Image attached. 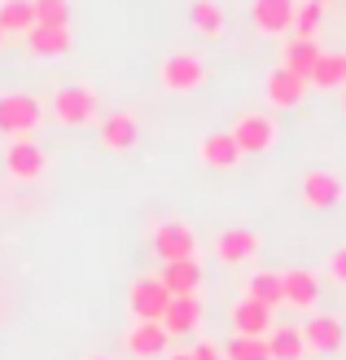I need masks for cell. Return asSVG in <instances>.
Here are the masks:
<instances>
[{
  "mask_svg": "<svg viewBox=\"0 0 346 360\" xmlns=\"http://www.w3.org/2000/svg\"><path fill=\"white\" fill-rule=\"evenodd\" d=\"M40 123V101L27 93H0V132L5 136H31Z\"/></svg>",
  "mask_w": 346,
  "mask_h": 360,
  "instance_id": "obj_1",
  "label": "cell"
},
{
  "mask_svg": "<svg viewBox=\"0 0 346 360\" xmlns=\"http://www.w3.org/2000/svg\"><path fill=\"white\" fill-rule=\"evenodd\" d=\"M158 79H162V88H171V93H193V88L206 84V62L193 58V53H171V58L158 66Z\"/></svg>",
  "mask_w": 346,
  "mask_h": 360,
  "instance_id": "obj_2",
  "label": "cell"
},
{
  "mask_svg": "<svg viewBox=\"0 0 346 360\" xmlns=\"http://www.w3.org/2000/svg\"><path fill=\"white\" fill-rule=\"evenodd\" d=\"M53 115H58V123H66V128H84V123L97 119V93L93 88H58Z\"/></svg>",
  "mask_w": 346,
  "mask_h": 360,
  "instance_id": "obj_3",
  "label": "cell"
},
{
  "mask_svg": "<svg viewBox=\"0 0 346 360\" xmlns=\"http://www.w3.org/2000/svg\"><path fill=\"white\" fill-rule=\"evenodd\" d=\"M228 132H232L241 154H263V150H272V141H277V128H272L267 115H241Z\"/></svg>",
  "mask_w": 346,
  "mask_h": 360,
  "instance_id": "obj_4",
  "label": "cell"
},
{
  "mask_svg": "<svg viewBox=\"0 0 346 360\" xmlns=\"http://www.w3.org/2000/svg\"><path fill=\"white\" fill-rule=\"evenodd\" d=\"M154 250H158V259H162V264H167V259H189L193 250H197V238H193V229H189V224L167 220V224H158V229H154Z\"/></svg>",
  "mask_w": 346,
  "mask_h": 360,
  "instance_id": "obj_5",
  "label": "cell"
},
{
  "mask_svg": "<svg viewBox=\"0 0 346 360\" xmlns=\"http://www.w3.org/2000/svg\"><path fill=\"white\" fill-rule=\"evenodd\" d=\"M167 303H171V295H167V285H162L158 277H140L132 285V316L136 321H162Z\"/></svg>",
  "mask_w": 346,
  "mask_h": 360,
  "instance_id": "obj_6",
  "label": "cell"
},
{
  "mask_svg": "<svg viewBox=\"0 0 346 360\" xmlns=\"http://www.w3.org/2000/svg\"><path fill=\"white\" fill-rule=\"evenodd\" d=\"M5 167L13 180H40L44 176V150L31 136H13V146L5 154Z\"/></svg>",
  "mask_w": 346,
  "mask_h": 360,
  "instance_id": "obj_7",
  "label": "cell"
},
{
  "mask_svg": "<svg viewBox=\"0 0 346 360\" xmlns=\"http://www.w3.org/2000/svg\"><path fill=\"white\" fill-rule=\"evenodd\" d=\"M302 343L312 352H320V356H333L342 347V321L329 316V312H312L307 326H302Z\"/></svg>",
  "mask_w": 346,
  "mask_h": 360,
  "instance_id": "obj_8",
  "label": "cell"
},
{
  "mask_svg": "<svg viewBox=\"0 0 346 360\" xmlns=\"http://www.w3.org/2000/svg\"><path fill=\"white\" fill-rule=\"evenodd\" d=\"M263 93H267V101L277 105V110H289V105H298V101H302L307 79L294 75L289 66H277V70H272V75L263 79Z\"/></svg>",
  "mask_w": 346,
  "mask_h": 360,
  "instance_id": "obj_9",
  "label": "cell"
},
{
  "mask_svg": "<svg viewBox=\"0 0 346 360\" xmlns=\"http://www.w3.org/2000/svg\"><path fill=\"white\" fill-rule=\"evenodd\" d=\"M294 5L298 0H254V27L263 35H285L294 31Z\"/></svg>",
  "mask_w": 346,
  "mask_h": 360,
  "instance_id": "obj_10",
  "label": "cell"
},
{
  "mask_svg": "<svg viewBox=\"0 0 346 360\" xmlns=\"http://www.w3.org/2000/svg\"><path fill=\"white\" fill-rule=\"evenodd\" d=\"M167 330H162V321H140V326H132V334L123 338V347L132 352L136 360H154V356H162L167 352Z\"/></svg>",
  "mask_w": 346,
  "mask_h": 360,
  "instance_id": "obj_11",
  "label": "cell"
},
{
  "mask_svg": "<svg viewBox=\"0 0 346 360\" xmlns=\"http://www.w3.org/2000/svg\"><path fill=\"white\" fill-rule=\"evenodd\" d=\"M215 255L224 264H246L259 255V233L254 229H224L220 238H215Z\"/></svg>",
  "mask_w": 346,
  "mask_h": 360,
  "instance_id": "obj_12",
  "label": "cell"
},
{
  "mask_svg": "<svg viewBox=\"0 0 346 360\" xmlns=\"http://www.w3.org/2000/svg\"><path fill=\"white\" fill-rule=\"evenodd\" d=\"M302 202L316 211H329L342 202V180L333 172H307L302 176Z\"/></svg>",
  "mask_w": 346,
  "mask_h": 360,
  "instance_id": "obj_13",
  "label": "cell"
},
{
  "mask_svg": "<svg viewBox=\"0 0 346 360\" xmlns=\"http://www.w3.org/2000/svg\"><path fill=\"white\" fill-rule=\"evenodd\" d=\"M158 281L167 285V295H197V285H202V264L193 255L189 259H167L162 264Z\"/></svg>",
  "mask_w": 346,
  "mask_h": 360,
  "instance_id": "obj_14",
  "label": "cell"
},
{
  "mask_svg": "<svg viewBox=\"0 0 346 360\" xmlns=\"http://www.w3.org/2000/svg\"><path fill=\"white\" fill-rule=\"evenodd\" d=\"M202 321V299L197 295H171L167 312H162V330L167 334H193Z\"/></svg>",
  "mask_w": 346,
  "mask_h": 360,
  "instance_id": "obj_15",
  "label": "cell"
},
{
  "mask_svg": "<svg viewBox=\"0 0 346 360\" xmlns=\"http://www.w3.org/2000/svg\"><path fill=\"white\" fill-rule=\"evenodd\" d=\"M228 321H232V334H241V338H267L272 308H263V303H254V299H241Z\"/></svg>",
  "mask_w": 346,
  "mask_h": 360,
  "instance_id": "obj_16",
  "label": "cell"
},
{
  "mask_svg": "<svg viewBox=\"0 0 346 360\" xmlns=\"http://www.w3.org/2000/svg\"><path fill=\"white\" fill-rule=\"evenodd\" d=\"M281 290H285V303L289 308H316V299H320V281L307 273V268H294V273H281Z\"/></svg>",
  "mask_w": 346,
  "mask_h": 360,
  "instance_id": "obj_17",
  "label": "cell"
},
{
  "mask_svg": "<svg viewBox=\"0 0 346 360\" xmlns=\"http://www.w3.org/2000/svg\"><path fill=\"white\" fill-rule=\"evenodd\" d=\"M136 136H140V123H136V115H127V110H119V115H110V119L101 123V146L114 150V154L132 150Z\"/></svg>",
  "mask_w": 346,
  "mask_h": 360,
  "instance_id": "obj_18",
  "label": "cell"
},
{
  "mask_svg": "<svg viewBox=\"0 0 346 360\" xmlns=\"http://www.w3.org/2000/svg\"><path fill=\"white\" fill-rule=\"evenodd\" d=\"M197 154H202V163L215 167V172H228V167H237V158H241V150H237L232 132H211V136H202Z\"/></svg>",
  "mask_w": 346,
  "mask_h": 360,
  "instance_id": "obj_19",
  "label": "cell"
},
{
  "mask_svg": "<svg viewBox=\"0 0 346 360\" xmlns=\"http://www.w3.org/2000/svg\"><path fill=\"white\" fill-rule=\"evenodd\" d=\"M27 49L35 58H62V53H70V27H31Z\"/></svg>",
  "mask_w": 346,
  "mask_h": 360,
  "instance_id": "obj_20",
  "label": "cell"
},
{
  "mask_svg": "<svg viewBox=\"0 0 346 360\" xmlns=\"http://www.w3.org/2000/svg\"><path fill=\"white\" fill-rule=\"evenodd\" d=\"M267 352H272V360H302V356H307L302 330H294V326H277V330H267Z\"/></svg>",
  "mask_w": 346,
  "mask_h": 360,
  "instance_id": "obj_21",
  "label": "cell"
},
{
  "mask_svg": "<svg viewBox=\"0 0 346 360\" xmlns=\"http://www.w3.org/2000/svg\"><path fill=\"white\" fill-rule=\"evenodd\" d=\"M307 84H316V88H342L346 84V53H320V62L312 66Z\"/></svg>",
  "mask_w": 346,
  "mask_h": 360,
  "instance_id": "obj_22",
  "label": "cell"
},
{
  "mask_svg": "<svg viewBox=\"0 0 346 360\" xmlns=\"http://www.w3.org/2000/svg\"><path fill=\"white\" fill-rule=\"evenodd\" d=\"M320 62V44L316 40H302V35H294V40L285 44V66L294 70V75H312V66Z\"/></svg>",
  "mask_w": 346,
  "mask_h": 360,
  "instance_id": "obj_23",
  "label": "cell"
},
{
  "mask_svg": "<svg viewBox=\"0 0 346 360\" xmlns=\"http://www.w3.org/2000/svg\"><path fill=\"white\" fill-rule=\"evenodd\" d=\"M0 27H5V35H27L35 27L31 0H5V5H0Z\"/></svg>",
  "mask_w": 346,
  "mask_h": 360,
  "instance_id": "obj_24",
  "label": "cell"
},
{
  "mask_svg": "<svg viewBox=\"0 0 346 360\" xmlns=\"http://www.w3.org/2000/svg\"><path fill=\"white\" fill-rule=\"evenodd\" d=\"M189 22H193V31H202L206 40H215V35L224 31V9L215 5V0H193V9H189Z\"/></svg>",
  "mask_w": 346,
  "mask_h": 360,
  "instance_id": "obj_25",
  "label": "cell"
},
{
  "mask_svg": "<svg viewBox=\"0 0 346 360\" xmlns=\"http://www.w3.org/2000/svg\"><path fill=\"white\" fill-rule=\"evenodd\" d=\"M250 299L277 312L281 303H285V290H281V273H254V277H250Z\"/></svg>",
  "mask_w": 346,
  "mask_h": 360,
  "instance_id": "obj_26",
  "label": "cell"
},
{
  "mask_svg": "<svg viewBox=\"0 0 346 360\" xmlns=\"http://www.w3.org/2000/svg\"><path fill=\"white\" fill-rule=\"evenodd\" d=\"M324 5H329V0H298V5H294V35L316 40V27H320V18H324Z\"/></svg>",
  "mask_w": 346,
  "mask_h": 360,
  "instance_id": "obj_27",
  "label": "cell"
},
{
  "mask_svg": "<svg viewBox=\"0 0 346 360\" xmlns=\"http://www.w3.org/2000/svg\"><path fill=\"white\" fill-rule=\"evenodd\" d=\"M35 27H70V0H31Z\"/></svg>",
  "mask_w": 346,
  "mask_h": 360,
  "instance_id": "obj_28",
  "label": "cell"
},
{
  "mask_svg": "<svg viewBox=\"0 0 346 360\" xmlns=\"http://www.w3.org/2000/svg\"><path fill=\"white\" fill-rule=\"evenodd\" d=\"M228 360H272L267 352V338H241V334H232V343L224 347Z\"/></svg>",
  "mask_w": 346,
  "mask_h": 360,
  "instance_id": "obj_29",
  "label": "cell"
},
{
  "mask_svg": "<svg viewBox=\"0 0 346 360\" xmlns=\"http://www.w3.org/2000/svg\"><path fill=\"white\" fill-rule=\"evenodd\" d=\"M189 352H193V360H228L224 347H215V343H197V347H189Z\"/></svg>",
  "mask_w": 346,
  "mask_h": 360,
  "instance_id": "obj_30",
  "label": "cell"
},
{
  "mask_svg": "<svg viewBox=\"0 0 346 360\" xmlns=\"http://www.w3.org/2000/svg\"><path fill=\"white\" fill-rule=\"evenodd\" d=\"M329 273H333V277L346 285V246H338V250H333V259H329Z\"/></svg>",
  "mask_w": 346,
  "mask_h": 360,
  "instance_id": "obj_31",
  "label": "cell"
},
{
  "mask_svg": "<svg viewBox=\"0 0 346 360\" xmlns=\"http://www.w3.org/2000/svg\"><path fill=\"white\" fill-rule=\"evenodd\" d=\"M167 360H193V352H171Z\"/></svg>",
  "mask_w": 346,
  "mask_h": 360,
  "instance_id": "obj_32",
  "label": "cell"
},
{
  "mask_svg": "<svg viewBox=\"0 0 346 360\" xmlns=\"http://www.w3.org/2000/svg\"><path fill=\"white\" fill-rule=\"evenodd\" d=\"M0 44H5V27H0Z\"/></svg>",
  "mask_w": 346,
  "mask_h": 360,
  "instance_id": "obj_33",
  "label": "cell"
},
{
  "mask_svg": "<svg viewBox=\"0 0 346 360\" xmlns=\"http://www.w3.org/2000/svg\"><path fill=\"white\" fill-rule=\"evenodd\" d=\"M342 110H346V97H342Z\"/></svg>",
  "mask_w": 346,
  "mask_h": 360,
  "instance_id": "obj_34",
  "label": "cell"
},
{
  "mask_svg": "<svg viewBox=\"0 0 346 360\" xmlns=\"http://www.w3.org/2000/svg\"><path fill=\"white\" fill-rule=\"evenodd\" d=\"M93 360H105V356H93Z\"/></svg>",
  "mask_w": 346,
  "mask_h": 360,
  "instance_id": "obj_35",
  "label": "cell"
}]
</instances>
